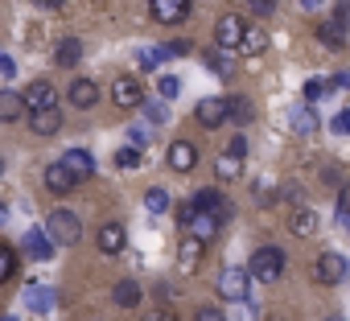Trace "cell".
<instances>
[{"label":"cell","mask_w":350,"mask_h":321,"mask_svg":"<svg viewBox=\"0 0 350 321\" xmlns=\"http://www.w3.org/2000/svg\"><path fill=\"white\" fill-rule=\"evenodd\" d=\"M46 235H50L54 247H70V243L83 239V223H79L75 210H54V214L46 219Z\"/></svg>","instance_id":"1"},{"label":"cell","mask_w":350,"mask_h":321,"mask_svg":"<svg viewBox=\"0 0 350 321\" xmlns=\"http://www.w3.org/2000/svg\"><path fill=\"white\" fill-rule=\"evenodd\" d=\"M252 280H264V284H272V280H280V272H284V255H280V247H256L252 251V264L243 268Z\"/></svg>","instance_id":"2"},{"label":"cell","mask_w":350,"mask_h":321,"mask_svg":"<svg viewBox=\"0 0 350 321\" xmlns=\"http://www.w3.org/2000/svg\"><path fill=\"white\" fill-rule=\"evenodd\" d=\"M239 38H243V17H239V13H223V17L215 21V50L235 54V50H239Z\"/></svg>","instance_id":"3"},{"label":"cell","mask_w":350,"mask_h":321,"mask_svg":"<svg viewBox=\"0 0 350 321\" xmlns=\"http://www.w3.org/2000/svg\"><path fill=\"white\" fill-rule=\"evenodd\" d=\"M21 103H25V111L33 115V111H46V107H58V91L46 83V79H33L25 91H21Z\"/></svg>","instance_id":"4"},{"label":"cell","mask_w":350,"mask_h":321,"mask_svg":"<svg viewBox=\"0 0 350 321\" xmlns=\"http://www.w3.org/2000/svg\"><path fill=\"white\" fill-rule=\"evenodd\" d=\"M247 288H252V276L243 268H223L219 272V296L223 301H247Z\"/></svg>","instance_id":"5"},{"label":"cell","mask_w":350,"mask_h":321,"mask_svg":"<svg viewBox=\"0 0 350 321\" xmlns=\"http://www.w3.org/2000/svg\"><path fill=\"white\" fill-rule=\"evenodd\" d=\"M148 9H152L157 25H182L194 5H190V0H148Z\"/></svg>","instance_id":"6"},{"label":"cell","mask_w":350,"mask_h":321,"mask_svg":"<svg viewBox=\"0 0 350 321\" xmlns=\"http://www.w3.org/2000/svg\"><path fill=\"white\" fill-rule=\"evenodd\" d=\"M165 160H169L173 173H190V169L198 165V144H194V140H173L169 152H165Z\"/></svg>","instance_id":"7"},{"label":"cell","mask_w":350,"mask_h":321,"mask_svg":"<svg viewBox=\"0 0 350 321\" xmlns=\"http://www.w3.org/2000/svg\"><path fill=\"white\" fill-rule=\"evenodd\" d=\"M111 103H116V107H128V111L144 103V91H140L136 74H120V79L111 83Z\"/></svg>","instance_id":"8"},{"label":"cell","mask_w":350,"mask_h":321,"mask_svg":"<svg viewBox=\"0 0 350 321\" xmlns=\"http://www.w3.org/2000/svg\"><path fill=\"white\" fill-rule=\"evenodd\" d=\"M346 260L338 255V251H325V255H317V264H313V276H317V284H342L346 280Z\"/></svg>","instance_id":"9"},{"label":"cell","mask_w":350,"mask_h":321,"mask_svg":"<svg viewBox=\"0 0 350 321\" xmlns=\"http://www.w3.org/2000/svg\"><path fill=\"white\" fill-rule=\"evenodd\" d=\"M58 165L75 178V182H87L91 173H95V156L87 152V148H70V152H62V160H58Z\"/></svg>","instance_id":"10"},{"label":"cell","mask_w":350,"mask_h":321,"mask_svg":"<svg viewBox=\"0 0 350 321\" xmlns=\"http://www.w3.org/2000/svg\"><path fill=\"white\" fill-rule=\"evenodd\" d=\"M194 120H198L202 128H223V124H227V99H219V95L202 99V103L194 107Z\"/></svg>","instance_id":"11"},{"label":"cell","mask_w":350,"mask_h":321,"mask_svg":"<svg viewBox=\"0 0 350 321\" xmlns=\"http://www.w3.org/2000/svg\"><path fill=\"white\" fill-rule=\"evenodd\" d=\"M124 243H128L124 223H103V227H99V235H95V247H99L103 255H120V251H124Z\"/></svg>","instance_id":"12"},{"label":"cell","mask_w":350,"mask_h":321,"mask_svg":"<svg viewBox=\"0 0 350 321\" xmlns=\"http://www.w3.org/2000/svg\"><path fill=\"white\" fill-rule=\"evenodd\" d=\"M190 206H194V210H202V214H215L219 223H223V219L231 214V202H227V198H223L219 190H198Z\"/></svg>","instance_id":"13"},{"label":"cell","mask_w":350,"mask_h":321,"mask_svg":"<svg viewBox=\"0 0 350 321\" xmlns=\"http://www.w3.org/2000/svg\"><path fill=\"white\" fill-rule=\"evenodd\" d=\"M66 99H70V107L87 111V107H95V103H99V87H95L91 79H75V83L66 87Z\"/></svg>","instance_id":"14"},{"label":"cell","mask_w":350,"mask_h":321,"mask_svg":"<svg viewBox=\"0 0 350 321\" xmlns=\"http://www.w3.org/2000/svg\"><path fill=\"white\" fill-rule=\"evenodd\" d=\"M268 50V33L260 29V25H243V38H239V50L235 54H243V58H260Z\"/></svg>","instance_id":"15"},{"label":"cell","mask_w":350,"mask_h":321,"mask_svg":"<svg viewBox=\"0 0 350 321\" xmlns=\"http://www.w3.org/2000/svg\"><path fill=\"white\" fill-rule=\"evenodd\" d=\"M288 231H293L297 239H313V235H317V214H313L309 206H297V210L288 214Z\"/></svg>","instance_id":"16"},{"label":"cell","mask_w":350,"mask_h":321,"mask_svg":"<svg viewBox=\"0 0 350 321\" xmlns=\"http://www.w3.org/2000/svg\"><path fill=\"white\" fill-rule=\"evenodd\" d=\"M29 128H33V136H54V132L62 128V111H58V107L33 111V115H29Z\"/></svg>","instance_id":"17"},{"label":"cell","mask_w":350,"mask_h":321,"mask_svg":"<svg viewBox=\"0 0 350 321\" xmlns=\"http://www.w3.org/2000/svg\"><path fill=\"white\" fill-rule=\"evenodd\" d=\"M75 186H79V182H75V178H70V173H66L62 165H50V169H46V190H50V194L66 198V194H70Z\"/></svg>","instance_id":"18"},{"label":"cell","mask_w":350,"mask_h":321,"mask_svg":"<svg viewBox=\"0 0 350 321\" xmlns=\"http://www.w3.org/2000/svg\"><path fill=\"white\" fill-rule=\"evenodd\" d=\"M25 115V103L17 91H0V124H17Z\"/></svg>","instance_id":"19"},{"label":"cell","mask_w":350,"mask_h":321,"mask_svg":"<svg viewBox=\"0 0 350 321\" xmlns=\"http://www.w3.org/2000/svg\"><path fill=\"white\" fill-rule=\"evenodd\" d=\"M79 58H83V42H79V38H62L58 50H54V62L70 70V66H79Z\"/></svg>","instance_id":"20"},{"label":"cell","mask_w":350,"mask_h":321,"mask_svg":"<svg viewBox=\"0 0 350 321\" xmlns=\"http://www.w3.org/2000/svg\"><path fill=\"white\" fill-rule=\"evenodd\" d=\"M25 255H29V260H50V255H54L50 235H46V231H29V235H25Z\"/></svg>","instance_id":"21"},{"label":"cell","mask_w":350,"mask_h":321,"mask_svg":"<svg viewBox=\"0 0 350 321\" xmlns=\"http://www.w3.org/2000/svg\"><path fill=\"white\" fill-rule=\"evenodd\" d=\"M202 247H206V243H198V239H190V235H186V239H182V247H178V268H182V272H194V268H198V260H202Z\"/></svg>","instance_id":"22"},{"label":"cell","mask_w":350,"mask_h":321,"mask_svg":"<svg viewBox=\"0 0 350 321\" xmlns=\"http://www.w3.org/2000/svg\"><path fill=\"white\" fill-rule=\"evenodd\" d=\"M111 301H116L120 309H136V305H140V284H136V280H120V284L111 288Z\"/></svg>","instance_id":"23"},{"label":"cell","mask_w":350,"mask_h":321,"mask_svg":"<svg viewBox=\"0 0 350 321\" xmlns=\"http://www.w3.org/2000/svg\"><path fill=\"white\" fill-rule=\"evenodd\" d=\"M25 305H29L33 313H50V309H54V292H50L46 284H29V288H25Z\"/></svg>","instance_id":"24"},{"label":"cell","mask_w":350,"mask_h":321,"mask_svg":"<svg viewBox=\"0 0 350 321\" xmlns=\"http://www.w3.org/2000/svg\"><path fill=\"white\" fill-rule=\"evenodd\" d=\"M288 124H293V132H297V136H317V115H313L309 107H293Z\"/></svg>","instance_id":"25"},{"label":"cell","mask_w":350,"mask_h":321,"mask_svg":"<svg viewBox=\"0 0 350 321\" xmlns=\"http://www.w3.org/2000/svg\"><path fill=\"white\" fill-rule=\"evenodd\" d=\"M215 173H219V182H235V178L243 173V156H231V152H223V156L215 160Z\"/></svg>","instance_id":"26"},{"label":"cell","mask_w":350,"mask_h":321,"mask_svg":"<svg viewBox=\"0 0 350 321\" xmlns=\"http://www.w3.org/2000/svg\"><path fill=\"white\" fill-rule=\"evenodd\" d=\"M317 42L325 46V50H346V33L334 25V21H325V25H317Z\"/></svg>","instance_id":"27"},{"label":"cell","mask_w":350,"mask_h":321,"mask_svg":"<svg viewBox=\"0 0 350 321\" xmlns=\"http://www.w3.org/2000/svg\"><path fill=\"white\" fill-rule=\"evenodd\" d=\"M256 111H252V99H243V95H235V99H227V120H239V124H247Z\"/></svg>","instance_id":"28"},{"label":"cell","mask_w":350,"mask_h":321,"mask_svg":"<svg viewBox=\"0 0 350 321\" xmlns=\"http://www.w3.org/2000/svg\"><path fill=\"white\" fill-rule=\"evenodd\" d=\"M13 272H17V251L9 243H0V284H9Z\"/></svg>","instance_id":"29"},{"label":"cell","mask_w":350,"mask_h":321,"mask_svg":"<svg viewBox=\"0 0 350 321\" xmlns=\"http://www.w3.org/2000/svg\"><path fill=\"white\" fill-rule=\"evenodd\" d=\"M202 62H206V66H211L215 74H223V79L231 74V58H227L223 50H206V54H202Z\"/></svg>","instance_id":"30"},{"label":"cell","mask_w":350,"mask_h":321,"mask_svg":"<svg viewBox=\"0 0 350 321\" xmlns=\"http://www.w3.org/2000/svg\"><path fill=\"white\" fill-rule=\"evenodd\" d=\"M144 206H148V214H165V210H169V194H165L161 186H152V190L144 194Z\"/></svg>","instance_id":"31"},{"label":"cell","mask_w":350,"mask_h":321,"mask_svg":"<svg viewBox=\"0 0 350 321\" xmlns=\"http://www.w3.org/2000/svg\"><path fill=\"white\" fill-rule=\"evenodd\" d=\"M157 91H161V99H173V95L182 91V83L173 79V74H161V79H157Z\"/></svg>","instance_id":"32"},{"label":"cell","mask_w":350,"mask_h":321,"mask_svg":"<svg viewBox=\"0 0 350 321\" xmlns=\"http://www.w3.org/2000/svg\"><path fill=\"white\" fill-rule=\"evenodd\" d=\"M334 25H338V29L350 38V0H342V5L334 9Z\"/></svg>","instance_id":"33"},{"label":"cell","mask_w":350,"mask_h":321,"mask_svg":"<svg viewBox=\"0 0 350 321\" xmlns=\"http://www.w3.org/2000/svg\"><path fill=\"white\" fill-rule=\"evenodd\" d=\"M116 165H120V169H136V165H140V152H136V148H120V152H116Z\"/></svg>","instance_id":"34"},{"label":"cell","mask_w":350,"mask_h":321,"mask_svg":"<svg viewBox=\"0 0 350 321\" xmlns=\"http://www.w3.org/2000/svg\"><path fill=\"white\" fill-rule=\"evenodd\" d=\"M194 321H227V313H223L219 305H202V309L194 313Z\"/></svg>","instance_id":"35"},{"label":"cell","mask_w":350,"mask_h":321,"mask_svg":"<svg viewBox=\"0 0 350 321\" xmlns=\"http://www.w3.org/2000/svg\"><path fill=\"white\" fill-rule=\"evenodd\" d=\"M136 58H140V66H144V70H152V66H161V58H165V50H140Z\"/></svg>","instance_id":"36"},{"label":"cell","mask_w":350,"mask_h":321,"mask_svg":"<svg viewBox=\"0 0 350 321\" xmlns=\"http://www.w3.org/2000/svg\"><path fill=\"white\" fill-rule=\"evenodd\" d=\"M325 91H329V83H321V79H313V83H305V99H309V103H313V99H321Z\"/></svg>","instance_id":"37"},{"label":"cell","mask_w":350,"mask_h":321,"mask_svg":"<svg viewBox=\"0 0 350 321\" xmlns=\"http://www.w3.org/2000/svg\"><path fill=\"white\" fill-rule=\"evenodd\" d=\"M190 50H194V46H190L186 38H178V42H169V46H165V54H173V58H186Z\"/></svg>","instance_id":"38"},{"label":"cell","mask_w":350,"mask_h":321,"mask_svg":"<svg viewBox=\"0 0 350 321\" xmlns=\"http://www.w3.org/2000/svg\"><path fill=\"white\" fill-rule=\"evenodd\" d=\"M144 144H148V132H144V128H132V132H128V148H136V152H140Z\"/></svg>","instance_id":"39"},{"label":"cell","mask_w":350,"mask_h":321,"mask_svg":"<svg viewBox=\"0 0 350 321\" xmlns=\"http://www.w3.org/2000/svg\"><path fill=\"white\" fill-rule=\"evenodd\" d=\"M252 13L256 17H272L276 13V0H252Z\"/></svg>","instance_id":"40"},{"label":"cell","mask_w":350,"mask_h":321,"mask_svg":"<svg viewBox=\"0 0 350 321\" xmlns=\"http://www.w3.org/2000/svg\"><path fill=\"white\" fill-rule=\"evenodd\" d=\"M140 107H144V115H148L152 124H161V120H165V107H161V103H140Z\"/></svg>","instance_id":"41"},{"label":"cell","mask_w":350,"mask_h":321,"mask_svg":"<svg viewBox=\"0 0 350 321\" xmlns=\"http://www.w3.org/2000/svg\"><path fill=\"white\" fill-rule=\"evenodd\" d=\"M321 182H325V186H342V169L325 165V169H321Z\"/></svg>","instance_id":"42"},{"label":"cell","mask_w":350,"mask_h":321,"mask_svg":"<svg viewBox=\"0 0 350 321\" xmlns=\"http://www.w3.org/2000/svg\"><path fill=\"white\" fill-rule=\"evenodd\" d=\"M227 152H231V156H243V152H247V140H243V136H231Z\"/></svg>","instance_id":"43"},{"label":"cell","mask_w":350,"mask_h":321,"mask_svg":"<svg viewBox=\"0 0 350 321\" xmlns=\"http://www.w3.org/2000/svg\"><path fill=\"white\" fill-rule=\"evenodd\" d=\"M144 321H178L169 309H152V313H144Z\"/></svg>","instance_id":"44"},{"label":"cell","mask_w":350,"mask_h":321,"mask_svg":"<svg viewBox=\"0 0 350 321\" xmlns=\"http://www.w3.org/2000/svg\"><path fill=\"white\" fill-rule=\"evenodd\" d=\"M334 132H346V136H350V111H342V115H334Z\"/></svg>","instance_id":"45"},{"label":"cell","mask_w":350,"mask_h":321,"mask_svg":"<svg viewBox=\"0 0 350 321\" xmlns=\"http://www.w3.org/2000/svg\"><path fill=\"white\" fill-rule=\"evenodd\" d=\"M0 74H17V62L9 54H0Z\"/></svg>","instance_id":"46"},{"label":"cell","mask_w":350,"mask_h":321,"mask_svg":"<svg viewBox=\"0 0 350 321\" xmlns=\"http://www.w3.org/2000/svg\"><path fill=\"white\" fill-rule=\"evenodd\" d=\"M334 87H346V91H350V70H342L338 79H329V91H334Z\"/></svg>","instance_id":"47"},{"label":"cell","mask_w":350,"mask_h":321,"mask_svg":"<svg viewBox=\"0 0 350 321\" xmlns=\"http://www.w3.org/2000/svg\"><path fill=\"white\" fill-rule=\"evenodd\" d=\"M33 5H38V9H62L66 0H33Z\"/></svg>","instance_id":"48"},{"label":"cell","mask_w":350,"mask_h":321,"mask_svg":"<svg viewBox=\"0 0 350 321\" xmlns=\"http://www.w3.org/2000/svg\"><path fill=\"white\" fill-rule=\"evenodd\" d=\"M338 223H342V227L350 231V210H338Z\"/></svg>","instance_id":"49"},{"label":"cell","mask_w":350,"mask_h":321,"mask_svg":"<svg viewBox=\"0 0 350 321\" xmlns=\"http://www.w3.org/2000/svg\"><path fill=\"white\" fill-rule=\"evenodd\" d=\"M317 5H321V0H301V9H305V13H313Z\"/></svg>","instance_id":"50"},{"label":"cell","mask_w":350,"mask_h":321,"mask_svg":"<svg viewBox=\"0 0 350 321\" xmlns=\"http://www.w3.org/2000/svg\"><path fill=\"white\" fill-rule=\"evenodd\" d=\"M9 223V210H5V202H0V227H5Z\"/></svg>","instance_id":"51"},{"label":"cell","mask_w":350,"mask_h":321,"mask_svg":"<svg viewBox=\"0 0 350 321\" xmlns=\"http://www.w3.org/2000/svg\"><path fill=\"white\" fill-rule=\"evenodd\" d=\"M321 321H346V317H338V313H329V317H321Z\"/></svg>","instance_id":"52"},{"label":"cell","mask_w":350,"mask_h":321,"mask_svg":"<svg viewBox=\"0 0 350 321\" xmlns=\"http://www.w3.org/2000/svg\"><path fill=\"white\" fill-rule=\"evenodd\" d=\"M0 321H17V317H9V313H5V317H0Z\"/></svg>","instance_id":"53"},{"label":"cell","mask_w":350,"mask_h":321,"mask_svg":"<svg viewBox=\"0 0 350 321\" xmlns=\"http://www.w3.org/2000/svg\"><path fill=\"white\" fill-rule=\"evenodd\" d=\"M0 178H5V160H0Z\"/></svg>","instance_id":"54"}]
</instances>
